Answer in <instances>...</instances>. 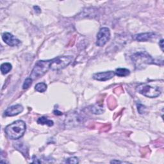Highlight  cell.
<instances>
[{
  "mask_svg": "<svg viewBox=\"0 0 164 164\" xmlns=\"http://www.w3.org/2000/svg\"><path fill=\"white\" fill-rule=\"evenodd\" d=\"M26 130L25 123L22 120H18L8 125L5 128V133L9 139L17 140L24 135Z\"/></svg>",
  "mask_w": 164,
  "mask_h": 164,
  "instance_id": "6da1fadb",
  "label": "cell"
},
{
  "mask_svg": "<svg viewBox=\"0 0 164 164\" xmlns=\"http://www.w3.org/2000/svg\"><path fill=\"white\" fill-rule=\"evenodd\" d=\"M131 60L137 69H141L147 65L154 64L155 60L146 51H139L131 56Z\"/></svg>",
  "mask_w": 164,
  "mask_h": 164,
  "instance_id": "7a4b0ae2",
  "label": "cell"
},
{
  "mask_svg": "<svg viewBox=\"0 0 164 164\" xmlns=\"http://www.w3.org/2000/svg\"><path fill=\"white\" fill-rule=\"evenodd\" d=\"M51 60H39L37 62L30 74V78L33 80L38 79L48 71L50 69V63Z\"/></svg>",
  "mask_w": 164,
  "mask_h": 164,
  "instance_id": "3957f363",
  "label": "cell"
},
{
  "mask_svg": "<svg viewBox=\"0 0 164 164\" xmlns=\"http://www.w3.org/2000/svg\"><path fill=\"white\" fill-rule=\"evenodd\" d=\"M73 60L72 56H58L51 60L50 69L52 71H59L67 67Z\"/></svg>",
  "mask_w": 164,
  "mask_h": 164,
  "instance_id": "277c9868",
  "label": "cell"
},
{
  "mask_svg": "<svg viewBox=\"0 0 164 164\" xmlns=\"http://www.w3.org/2000/svg\"><path fill=\"white\" fill-rule=\"evenodd\" d=\"M137 91L143 96L150 98H156L161 94V91L159 88L146 83L140 84L137 87Z\"/></svg>",
  "mask_w": 164,
  "mask_h": 164,
  "instance_id": "5b68a950",
  "label": "cell"
},
{
  "mask_svg": "<svg viewBox=\"0 0 164 164\" xmlns=\"http://www.w3.org/2000/svg\"><path fill=\"white\" fill-rule=\"evenodd\" d=\"M110 39V31L109 28L104 27L100 29L97 35L96 45L102 47L107 43Z\"/></svg>",
  "mask_w": 164,
  "mask_h": 164,
  "instance_id": "8992f818",
  "label": "cell"
},
{
  "mask_svg": "<svg viewBox=\"0 0 164 164\" xmlns=\"http://www.w3.org/2000/svg\"><path fill=\"white\" fill-rule=\"evenodd\" d=\"M82 123H83V118L82 116L77 113H72L66 117L65 124L67 128H71V127L81 124Z\"/></svg>",
  "mask_w": 164,
  "mask_h": 164,
  "instance_id": "52a82bcc",
  "label": "cell"
},
{
  "mask_svg": "<svg viewBox=\"0 0 164 164\" xmlns=\"http://www.w3.org/2000/svg\"><path fill=\"white\" fill-rule=\"evenodd\" d=\"M2 39L7 44L12 47L19 46L21 44V41L18 39L12 34L8 32H5L3 34Z\"/></svg>",
  "mask_w": 164,
  "mask_h": 164,
  "instance_id": "ba28073f",
  "label": "cell"
},
{
  "mask_svg": "<svg viewBox=\"0 0 164 164\" xmlns=\"http://www.w3.org/2000/svg\"><path fill=\"white\" fill-rule=\"evenodd\" d=\"M115 72L114 71H105V72H101L94 74L93 75V78L94 80L101 82H105L110 80L114 77Z\"/></svg>",
  "mask_w": 164,
  "mask_h": 164,
  "instance_id": "9c48e42d",
  "label": "cell"
},
{
  "mask_svg": "<svg viewBox=\"0 0 164 164\" xmlns=\"http://www.w3.org/2000/svg\"><path fill=\"white\" fill-rule=\"evenodd\" d=\"M23 107L19 104L15 105L11 107H8L6 110L5 111V115L8 116V117H12V116L17 115L21 113L23 111Z\"/></svg>",
  "mask_w": 164,
  "mask_h": 164,
  "instance_id": "30bf717a",
  "label": "cell"
},
{
  "mask_svg": "<svg viewBox=\"0 0 164 164\" xmlns=\"http://www.w3.org/2000/svg\"><path fill=\"white\" fill-rule=\"evenodd\" d=\"M156 37V34L153 32L143 33L135 35L134 36V39L139 42H147L151 40L153 38H155Z\"/></svg>",
  "mask_w": 164,
  "mask_h": 164,
  "instance_id": "8fae6325",
  "label": "cell"
},
{
  "mask_svg": "<svg viewBox=\"0 0 164 164\" xmlns=\"http://www.w3.org/2000/svg\"><path fill=\"white\" fill-rule=\"evenodd\" d=\"M115 75L119 77H126L130 75V71L126 68H118L115 70Z\"/></svg>",
  "mask_w": 164,
  "mask_h": 164,
  "instance_id": "7c38bea8",
  "label": "cell"
},
{
  "mask_svg": "<svg viewBox=\"0 0 164 164\" xmlns=\"http://www.w3.org/2000/svg\"><path fill=\"white\" fill-rule=\"evenodd\" d=\"M37 123L39 124H44V125H47L48 126H53L54 123L53 121L50 120L46 117H39L37 120Z\"/></svg>",
  "mask_w": 164,
  "mask_h": 164,
  "instance_id": "4fadbf2b",
  "label": "cell"
},
{
  "mask_svg": "<svg viewBox=\"0 0 164 164\" xmlns=\"http://www.w3.org/2000/svg\"><path fill=\"white\" fill-rule=\"evenodd\" d=\"M12 65L10 63H3L1 66V72L3 75H6L12 70Z\"/></svg>",
  "mask_w": 164,
  "mask_h": 164,
  "instance_id": "5bb4252c",
  "label": "cell"
},
{
  "mask_svg": "<svg viewBox=\"0 0 164 164\" xmlns=\"http://www.w3.org/2000/svg\"><path fill=\"white\" fill-rule=\"evenodd\" d=\"M35 89L39 92H44L47 89V85L45 83H39L35 85Z\"/></svg>",
  "mask_w": 164,
  "mask_h": 164,
  "instance_id": "9a60e30c",
  "label": "cell"
},
{
  "mask_svg": "<svg viewBox=\"0 0 164 164\" xmlns=\"http://www.w3.org/2000/svg\"><path fill=\"white\" fill-rule=\"evenodd\" d=\"M91 109V112L94 114H101L104 112L103 108L99 107V105H94Z\"/></svg>",
  "mask_w": 164,
  "mask_h": 164,
  "instance_id": "2e32d148",
  "label": "cell"
},
{
  "mask_svg": "<svg viewBox=\"0 0 164 164\" xmlns=\"http://www.w3.org/2000/svg\"><path fill=\"white\" fill-rule=\"evenodd\" d=\"M32 82H33V80L30 77L26 78L23 85V89L28 88L31 85V84H32Z\"/></svg>",
  "mask_w": 164,
  "mask_h": 164,
  "instance_id": "e0dca14e",
  "label": "cell"
},
{
  "mask_svg": "<svg viewBox=\"0 0 164 164\" xmlns=\"http://www.w3.org/2000/svg\"><path fill=\"white\" fill-rule=\"evenodd\" d=\"M66 162L67 163H79V160L78 158L77 157H71L69 158L66 160Z\"/></svg>",
  "mask_w": 164,
  "mask_h": 164,
  "instance_id": "ac0fdd59",
  "label": "cell"
},
{
  "mask_svg": "<svg viewBox=\"0 0 164 164\" xmlns=\"http://www.w3.org/2000/svg\"><path fill=\"white\" fill-rule=\"evenodd\" d=\"M137 110H138V112L140 114H142L145 112V110H146L145 106H144L143 105H142L140 103H137Z\"/></svg>",
  "mask_w": 164,
  "mask_h": 164,
  "instance_id": "d6986e66",
  "label": "cell"
},
{
  "mask_svg": "<svg viewBox=\"0 0 164 164\" xmlns=\"http://www.w3.org/2000/svg\"><path fill=\"white\" fill-rule=\"evenodd\" d=\"M17 144V146H16V148H17V150H18L19 151H20L21 153H23V154L24 155V151H26V147L24 146V145L22 143H21V142H18Z\"/></svg>",
  "mask_w": 164,
  "mask_h": 164,
  "instance_id": "ffe728a7",
  "label": "cell"
},
{
  "mask_svg": "<svg viewBox=\"0 0 164 164\" xmlns=\"http://www.w3.org/2000/svg\"><path fill=\"white\" fill-rule=\"evenodd\" d=\"M159 46L160 47V48H161L162 51H163V47H164V45H163V39H161L159 41Z\"/></svg>",
  "mask_w": 164,
  "mask_h": 164,
  "instance_id": "44dd1931",
  "label": "cell"
},
{
  "mask_svg": "<svg viewBox=\"0 0 164 164\" xmlns=\"http://www.w3.org/2000/svg\"><path fill=\"white\" fill-rule=\"evenodd\" d=\"M111 163H128V162H121V161H119V160H112L110 162Z\"/></svg>",
  "mask_w": 164,
  "mask_h": 164,
  "instance_id": "7402d4cb",
  "label": "cell"
},
{
  "mask_svg": "<svg viewBox=\"0 0 164 164\" xmlns=\"http://www.w3.org/2000/svg\"><path fill=\"white\" fill-rule=\"evenodd\" d=\"M54 114H55V115H62V112H59V111H58V110H55V111H54Z\"/></svg>",
  "mask_w": 164,
  "mask_h": 164,
  "instance_id": "603a6c76",
  "label": "cell"
}]
</instances>
